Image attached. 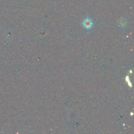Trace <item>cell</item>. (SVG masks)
<instances>
[{
	"instance_id": "6da1fadb",
	"label": "cell",
	"mask_w": 134,
	"mask_h": 134,
	"mask_svg": "<svg viewBox=\"0 0 134 134\" xmlns=\"http://www.w3.org/2000/svg\"><path fill=\"white\" fill-rule=\"evenodd\" d=\"M82 26L87 29H90L92 28L93 26V23L91 19L87 18L84 20V21L82 22Z\"/></svg>"
},
{
	"instance_id": "7a4b0ae2",
	"label": "cell",
	"mask_w": 134,
	"mask_h": 134,
	"mask_svg": "<svg viewBox=\"0 0 134 134\" xmlns=\"http://www.w3.org/2000/svg\"><path fill=\"white\" fill-rule=\"evenodd\" d=\"M118 24L120 27H125L126 25H127V21H126V20L124 18H121L119 20Z\"/></svg>"
}]
</instances>
